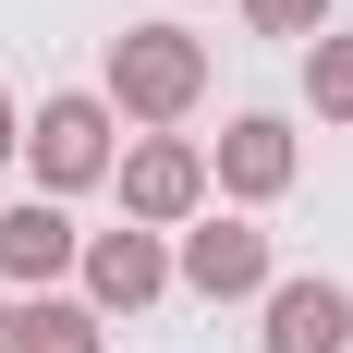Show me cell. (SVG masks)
<instances>
[{"mask_svg":"<svg viewBox=\"0 0 353 353\" xmlns=\"http://www.w3.org/2000/svg\"><path fill=\"white\" fill-rule=\"evenodd\" d=\"M110 98L134 110V122H183V110L208 98V49L183 25H134V37H110Z\"/></svg>","mask_w":353,"mask_h":353,"instance_id":"6da1fadb","label":"cell"},{"mask_svg":"<svg viewBox=\"0 0 353 353\" xmlns=\"http://www.w3.org/2000/svg\"><path fill=\"white\" fill-rule=\"evenodd\" d=\"M25 146H37V183H61V195L98 183V171H110V98H49V110L25 122Z\"/></svg>","mask_w":353,"mask_h":353,"instance_id":"7a4b0ae2","label":"cell"},{"mask_svg":"<svg viewBox=\"0 0 353 353\" xmlns=\"http://www.w3.org/2000/svg\"><path fill=\"white\" fill-rule=\"evenodd\" d=\"M73 268H85V292H98V305H122V317L171 292V256H159V232H85V256H73Z\"/></svg>","mask_w":353,"mask_h":353,"instance_id":"3957f363","label":"cell"},{"mask_svg":"<svg viewBox=\"0 0 353 353\" xmlns=\"http://www.w3.org/2000/svg\"><path fill=\"white\" fill-rule=\"evenodd\" d=\"M183 281L232 305V292H268V232L256 219H208V232H183Z\"/></svg>","mask_w":353,"mask_h":353,"instance_id":"277c9868","label":"cell"},{"mask_svg":"<svg viewBox=\"0 0 353 353\" xmlns=\"http://www.w3.org/2000/svg\"><path fill=\"white\" fill-rule=\"evenodd\" d=\"M195 195H208V159L183 134H146L134 159H122V208L134 219H195Z\"/></svg>","mask_w":353,"mask_h":353,"instance_id":"5b68a950","label":"cell"},{"mask_svg":"<svg viewBox=\"0 0 353 353\" xmlns=\"http://www.w3.org/2000/svg\"><path fill=\"white\" fill-rule=\"evenodd\" d=\"M268 353H353V292L341 281H281L268 292Z\"/></svg>","mask_w":353,"mask_h":353,"instance_id":"8992f818","label":"cell"},{"mask_svg":"<svg viewBox=\"0 0 353 353\" xmlns=\"http://www.w3.org/2000/svg\"><path fill=\"white\" fill-rule=\"evenodd\" d=\"M73 256H85V232H73L61 208H0V281L12 292H49Z\"/></svg>","mask_w":353,"mask_h":353,"instance_id":"52a82bcc","label":"cell"},{"mask_svg":"<svg viewBox=\"0 0 353 353\" xmlns=\"http://www.w3.org/2000/svg\"><path fill=\"white\" fill-rule=\"evenodd\" d=\"M219 183H232V195H281V183H292V134L268 122V110L219 134Z\"/></svg>","mask_w":353,"mask_h":353,"instance_id":"ba28073f","label":"cell"},{"mask_svg":"<svg viewBox=\"0 0 353 353\" xmlns=\"http://www.w3.org/2000/svg\"><path fill=\"white\" fill-rule=\"evenodd\" d=\"M0 341H12V353H98V317H85V305H61V292H37Z\"/></svg>","mask_w":353,"mask_h":353,"instance_id":"9c48e42d","label":"cell"},{"mask_svg":"<svg viewBox=\"0 0 353 353\" xmlns=\"http://www.w3.org/2000/svg\"><path fill=\"white\" fill-rule=\"evenodd\" d=\"M305 98H317V122H353V37L305 49Z\"/></svg>","mask_w":353,"mask_h":353,"instance_id":"30bf717a","label":"cell"},{"mask_svg":"<svg viewBox=\"0 0 353 353\" xmlns=\"http://www.w3.org/2000/svg\"><path fill=\"white\" fill-rule=\"evenodd\" d=\"M256 37H329V0H244Z\"/></svg>","mask_w":353,"mask_h":353,"instance_id":"8fae6325","label":"cell"},{"mask_svg":"<svg viewBox=\"0 0 353 353\" xmlns=\"http://www.w3.org/2000/svg\"><path fill=\"white\" fill-rule=\"evenodd\" d=\"M12 146H25V122H12V98H0V159H12Z\"/></svg>","mask_w":353,"mask_h":353,"instance_id":"7c38bea8","label":"cell"}]
</instances>
